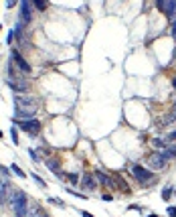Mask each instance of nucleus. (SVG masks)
<instances>
[{
	"label": "nucleus",
	"instance_id": "ddd939ff",
	"mask_svg": "<svg viewBox=\"0 0 176 217\" xmlns=\"http://www.w3.org/2000/svg\"><path fill=\"white\" fill-rule=\"evenodd\" d=\"M170 197H172V189H170V187H166L164 193H162V199H164V201H168Z\"/></svg>",
	"mask_w": 176,
	"mask_h": 217
},
{
	"label": "nucleus",
	"instance_id": "9b49d317",
	"mask_svg": "<svg viewBox=\"0 0 176 217\" xmlns=\"http://www.w3.org/2000/svg\"><path fill=\"white\" fill-rule=\"evenodd\" d=\"M23 20H31V12H28V0H23Z\"/></svg>",
	"mask_w": 176,
	"mask_h": 217
},
{
	"label": "nucleus",
	"instance_id": "393cba45",
	"mask_svg": "<svg viewBox=\"0 0 176 217\" xmlns=\"http://www.w3.org/2000/svg\"><path fill=\"white\" fill-rule=\"evenodd\" d=\"M148 217H158V215H148Z\"/></svg>",
	"mask_w": 176,
	"mask_h": 217
},
{
	"label": "nucleus",
	"instance_id": "9d476101",
	"mask_svg": "<svg viewBox=\"0 0 176 217\" xmlns=\"http://www.w3.org/2000/svg\"><path fill=\"white\" fill-rule=\"evenodd\" d=\"M8 189H10V187H8L6 183H2V181H0V203H4V199H6Z\"/></svg>",
	"mask_w": 176,
	"mask_h": 217
},
{
	"label": "nucleus",
	"instance_id": "7ed1b4c3",
	"mask_svg": "<svg viewBox=\"0 0 176 217\" xmlns=\"http://www.w3.org/2000/svg\"><path fill=\"white\" fill-rule=\"evenodd\" d=\"M18 126L20 130H24L27 134H31V136H35V134H38V130H41V124H38L37 120H27V122H18Z\"/></svg>",
	"mask_w": 176,
	"mask_h": 217
},
{
	"label": "nucleus",
	"instance_id": "bb28decb",
	"mask_svg": "<svg viewBox=\"0 0 176 217\" xmlns=\"http://www.w3.org/2000/svg\"><path fill=\"white\" fill-rule=\"evenodd\" d=\"M0 31H2V24H0Z\"/></svg>",
	"mask_w": 176,
	"mask_h": 217
},
{
	"label": "nucleus",
	"instance_id": "412c9836",
	"mask_svg": "<svg viewBox=\"0 0 176 217\" xmlns=\"http://www.w3.org/2000/svg\"><path fill=\"white\" fill-rule=\"evenodd\" d=\"M172 37L176 39V18H174V24H172Z\"/></svg>",
	"mask_w": 176,
	"mask_h": 217
},
{
	"label": "nucleus",
	"instance_id": "f03ea898",
	"mask_svg": "<svg viewBox=\"0 0 176 217\" xmlns=\"http://www.w3.org/2000/svg\"><path fill=\"white\" fill-rule=\"evenodd\" d=\"M12 207H14L16 217H23L24 211H27V197L18 189H12Z\"/></svg>",
	"mask_w": 176,
	"mask_h": 217
},
{
	"label": "nucleus",
	"instance_id": "39448f33",
	"mask_svg": "<svg viewBox=\"0 0 176 217\" xmlns=\"http://www.w3.org/2000/svg\"><path fill=\"white\" fill-rule=\"evenodd\" d=\"M132 173H134V177L138 178L140 183H150V181H152V174L146 171L144 167H134V168H132Z\"/></svg>",
	"mask_w": 176,
	"mask_h": 217
},
{
	"label": "nucleus",
	"instance_id": "f257e3e1",
	"mask_svg": "<svg viewBox=\"0 0 176 217\" xmlns=\"http://www.w3.org/2000/svg\"><path fill=\"white\" fill-rule=\"evenodd\" d=\"M14 104H16V118L20 116H33V114L37 112V106L31 101V97L28 96H16L14 97Z\"/></svg>",
	"mask_w": 176,
	"mask_h": 217
},
{
	"label": "nucleus",
	"instance_id": "2eb2a0df",
	"mask_svg": "<svg viewBox=\"0 0 176 217\" xmlns=\"http://www.w3.org/2000/svg\"><path fill=\"white\" fill-rule=\"evenodd\" d=\"M156 4H158V8H160L162 12H166V0H156Z\"/></svg>",
	"mask_w": 176,
	"mask_h": 217
},
{
	"label": "nucleus",
	"instance_id": "20e7f679",
	"mask_svg": "<svg viewBox=\"0 0 176 217\" xmlns=\"http://www.w3.org/2000/svg\"><path fill=\"white\" fill-rule=\"evenodd\" d=\"M148 164H150L152 168H156V171H160V168H164V167H166V156L162 154V152H160V154L156 152V154L148 156Z\"/></svg>",
	"mask_w": 176,
	"mask_h": 217
},
{
	"label": "nucleus",
	"instance_id": "0eeeda50",
	"mask_svg": "<svg viewBox=\"0 0 176 217\" xmlns=\"http://www.w3.org/2000/svg\"><path fill=\"white\" fill-rule=\"evenodd\" d=\"M81 185H83V189H85V191H93V189H95V181H93L91 174H85L83 181H81Z\"/></svg>",
	"mask_w": 176,
	"mask_h": 217
},
{
	"label": "nucleus",
	"instance_id": "f3484780",
	"mask_svg": "<svg viewBox=\"0 0 176 217\" xmlns=\"http://www.w3.org/2000/svg\"><path fill=\"white\" fill-rule=\"evenodd\" d=\"M174 120H176V104H174V112H172V114H170V116H168V118H166V120H164V122H174Z\"/></svg>",
	"mask_w": 176,
	"mask_h": 217
},
{
	"label": "nucleus",
	"instance_id": "423d86ee",
	"mask_svg": "<svg viewBox=\"0 0 176 217\" xmlns=\"http://www.w3.org/2000/svg\"><path fill=\"white\" fill-rule=\"evenodd\" d=\"M12 59L16 61V65H18L20 69L24 71V73H31V65H28V63H27V61L23 59V55H20L18 51H12Z\"/></svg>",
	"mask_w": 176,
	"mask_h": 217
},
{
	"label": "nucleus",
	"instance_id": "1a4fd4ad",
	"mask_svg": "<svg viewBox=\"0 0 176 217\" xmlns=\"http://www.w3.org/2000/svg\"><path fill=\"white\" fill-rule=\"evenodd\" d=\"M152 146L156 148V150H160V152H166V150H168V146H166L162 140H158V138H154V140H152Z\"/></svg>",
	"mask_w": 176,
	"mask_h": 217
},
{
	"label": "nucleus",
	"instance_id": "6ab92c4d",
	"mask_svg": "<svg viewBox=\"0 0 176 217\" xmlns=\"http://www.w3.org/2000/svg\"><path fill=\"white\" fill-rule=\"evenodd\" d=\"M168 215L170 217H176V207H168Z\"/></svg>",
	"mask_w": 176,
	"mask_h": 217
},
{
	"label": "nucleus",
	"instance_id": "a211bd4d",
	"mask_svg": "<svg viewBox=\"0 0 176 217\" xmlns=\"http://www.w3.org/2000/svg\"><path fill=\"white\" fill-rule=\"evenodd\" d=\"M10 136H12V142H14V144L18 142V136H16V130H14V128L10 130Z\"/></svg>",
	"mask_w": 176,
	"mask_h": 217
},
{
	"label": "nucleus",
	"instance_id": "dca6fc26",
	"mask_svg": "<svg viewBox=\"0 0 176 217\" xmlns=\"http://www.w3.org/2000/svg\"><path fill=\"white\" fill-rule=\"evenodd\" d=\"M47 164H49L53 171H59V164H57V160H47Z\"/></svg>",
	"mask_w": 176,
	"mask_h": 217
},
{
	"label": "nucleus",
	"instance_id": "4468645a",
	"mask_svg": "<svg viewBox=\"0 0 176 217\" xmlns=\"http://www.w3.org/2000/svg\"><path fill=\"white\" fill-rule=\"evenodd\" d=\"M35 6L38 8V10H45L47 8V0H35Z\"/></svg>",
	"mask_w": 176,
	"mask_h": 217
},
{
	"label": "nucleus",
	"instance_id": "5701e85b",
	"mask_svg": "<svg viewBox=\"0 0 176 217\" xmlns=\"http://www.w3.org/2000/svg\"><path fill=\"white\" fill-rule=\"evenodd\" d=\"M83 217H93V215L91 213H83Z\"/></svg>",
	"mask_w": 176,
	"mask_h": 217
},
{
	"label": "nucleus",
	"instance_id": "aec40b11",
	"mask_svg": "<svg viewBox=\"0 0 176 217\" xmlns=\"http://www.w3.org/2000/svg\"><path fill=\"white\" fill-rule=\"evenodd\" d=\"M16 2H18V0H6V8H12Z\"/></svg>",
	"mask_w": 176,
	"mask_h": 217
},
{
	"label": "nucleus",
	"instance_id": "f8f14e48",
	"mask_svg": "<svg viewBox=\"0 0 176 217\" xmlns=\"http://www.w3.org/2000/svg\"><path fill=\"white\" fill-rule=\"evenodd\" d=\"M10 171L14 173L16 177H20V178H24V177H27V174L23 173V168H20V167H16V164H12V167H10Z\"/></svg>",
	"mask_w": 176,
	"mask_h": 217
},
{
	"label": "nucleus",
	"instance_id": "b1692460",
	"mask_svg": "<svg viewBox=\"0 0 176 217\" xmlns=\"http://www.w3.org/2000/svg\"><path fill=\"white\" fill-rule=\"evenodd\" d=\"M172 83H174V87H176V77H174V81H172Z\"/></svg>",
	"mask_w": 176,
	"mask_h": 217
},
{
	"label": "nucleus",
	"instance_id": "4be33fe9",
	"mask_svg": "<svg viewBox=\"0 0 176 217\" xmlns=\"http://www.w3.org/2000/svg\"><path fill=\"white\" fill-rule=\"evenodd\" d=\"M170 140H176V132H172V134H170Z\"/></svg>",
	"mask_w": 176,
	"mask_h": 217
},
{
	"label": "nucleus",
	"instance_id": "6e6552de",
	"mask_svg": "<svg viewBox=\"0 0 176 217\" xmlns=\"http://www.w3.org/2000/svg\"><path fill=\"white\" fill-rule=\"evenodd\" d=\"M8 85H10V87H14V89H18V91H24V89H27V81H18V79H10V81H8Z\"/></svg>",
	"mask_w": 176,
	"mask_h": 217
},
{
	"label": "nucleus",
	"instance_id": "a878e982",
	"mask_svg": "<svg viewBox=\"0 0 176 217\" xmlns=\"http://www.w3.org/2000/svg\"><path fill=\"white\" fill-rule=\"evenodd\" d=\"M0 138H2V132H0Z\"/></svg>",
	"mask_w": 176,
	"mask_h": 217
}]
</instances>
